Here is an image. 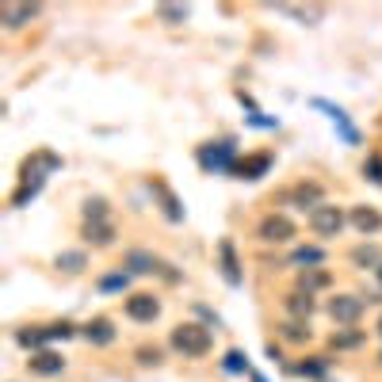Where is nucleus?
<instances>
[{
  "instance_id": "30",
  "label": "nucleus",
  "mask_w": 382,
  "mask_h": 382,
  "mask_svg": "<svg viewBox=\"0 0 382 382\" xmlns=\"http://www.w3.org/2000/svg\"><path fill=\"white\" fill-rule=\"evenodd\" d=\"M85 222H107V199H88L85 203Z\"/></svg>"
},
{
  "instance_id": "33",
  "label": "nucleus",
  "mask_w": 382,
  "mask_h": 382,
  "mask_svg": "<svg viewBox=\"0 0 382 382\" xmlns=\"http://www.w3.org/2000/svg\"><path fill=\"white\" fill-rule=\"evenodd\" d=\"M363 172L371 176L375 184H382V157H367V165H363Z\"/></svg>"
},
{
  "instance_id": "18",
  "label": "nucleus",
  "mask_w": 382,
  "mask_h": 382,
  "mask_svg": "<svg viewBox=\"0 0 382 382\" xmlns=\"http://www.w3.org/2000/svg\"><path fill=\"white\" fill-rule=\"evenodd\" d=\"M16 344L27 348L35 356V352H46V344H50V329H20L16 333Z\"/></svg>"
},
{
  "instance_id": "16",
  "label": "nucleus",
  "mask_w": 382,
  "mask_h": 382,
  "mask_svg": "<svg viewBox=\"0 0 382 382\" xmlns=\"http://www.w3.org/2000/svg\"><path fill=\"white\" fill-rule=\"evenodd\" d=\"M85 340L96 344V348H107V344L115 340V325H111V318H92L85 325Z\"/></svg>"
},
{
  "instance_id": "28",
  "label": "nucleus",
  "mask_w": 382,
  "mask_h": 382,
  "mask_svg": "<svg viewBox=\"0 0 382 382\" xmlns=\"http://www.w3.org/2000/svg\"><path fill=\"white\" fill-rule=\"evenodd\" d=\"M85 264H88L85 253H58V268H61V272H69V275L85 272Z\"/></svg>"
},
{
  "instance_id": "25",
  "label": "nucleus",
  "mask_w": 382,
  "mask_h": 382,
  "mask_svg": "<svg viewBox=\"0 0 382 382\" xmlns=\"http://www.w3.org/2000/svg\"><path fill=\"white\" fill-rule=\"evenodd\" d=\"M291 264H298V268H321L325 264V253L318 245H302V249H294L291 253Z\"/></svg>"
},
{
  "instance_id": "6",
  "label": "nucleus",
  "mask_w": 382,
  "mask_h": 382,
  "mask_svg": "<svg viewBox=\"0 0 382 382\" xmlns=\"http://www.w3.org/2000/svg\"><path fill=\"white\" fill-rule=\"evenodd\" d=\"M123 264H126L130 275H165V268H169L165 260H157L153 253H145V249H130Z\"/></svg>"
},
{
  "instance_id": "31",
  "label": "nucleus",
  "mask_w": 382,
  "mask_h": 382,
  "mask_svg": "<svg viewBox=\"0 0 382 382\" xmlns=\"http://www.w3.org/2000/svg\"><path fill=\"white\" fill-rule=\"evenodd\" d=\"M161 20H165V23H180V20H188V8H180V4H165V8H161Z\"/></svg>"
},
{
  "instance_id": "36",
  "label": "nucleus",
  "mask_w": 382,
  "mask_h": 382,
  "mask_svg": "<svg viewBox=\"0 0 382 382\" xmlns=\"http://www.w3.org/2000/svg\"><path fill=\"white\" fill-rule=\"evenodd\" d=\"M378 333H382V318H378Z\"/></svg>"
},
{
  "instance_id": "7",
  "label": "nucleus",
  "mask_w": 382,
  "mask_h": 382,
  "mask_svg": "<svg viewBox=\"0 0 382 382\" xmlns=\"http://www.w3.org/2000/svg\"><path fill=\"white\" fill-rule=\"evenodd\" d=\"M123 310H126L130 321H142V325H145V321H157V314H161V302H157L153 294H130Z\"/></svg>"
},
{
  "instance_id": "2",
  "label": "nucleus",
  "mask_w": 382,
  "mask_h": 382,
  "mask_svg": "<svg viewBox=\"0 0 382 382\" xmlns=\"http://www.w3.org/2000/svg\"><path fill=\"white\" fill-rule=\"evenodd\" d=\"M344 226H348V214L340 207H333V203H321V207L310 210V229L318 237H337Z\"/></svg>"
},
{
  "instance_id": "29",
  "label": "nucleus",
  "mask_w": 382,
  "mask_h": 382,
  "mask_svg": "<svg viewBox=\"0 0 382 382\" xmlns=\"http://www.w3.org/2000/svg\"><path fill=\"white\" fill-rule=\"evenodd\" d=\"M126 287H130V272H111V275H104V279H100V291H126Z\"/></svg>"
},
{
  "instance_id": "26",
  "label": "nucleus",
  "mask_w": 382,
  "mask_h": 382,
  "mask_svg": "<svg viewBox=\"0 0 382 382\" xmlns=\"http://www.w3.org/2000/svg\"><path fill=\"white\" fill-rule=\"evenodd\" d=\"M279 333H283V340H294V344L310 340V325H306V321H294V318L279 325Z\"/></svg>"
},
{
  "instance_id": "8",
  "label": "nucleus",
  "mask_w": 382,
  "mask_h": 382,
  "mask_svg": "<svg viewBox=\"0 0 382 382\" xmlns=\"http://www.w3.org/2000/svg\"><path fill=\"white\" fill-rule=\"evenodd\" d=\"M283 203H294V207H321L325 203V191H321V184H294L291 191H283Z\"/></svg>"
},
{
  "instance_id": "32",
  "label": "nucleus",
  "mask_w": 382,
  "mask_h": 382,
  "mask_svg": "<svg viewBox=\"0 0 382 382\" xmlns=\"http://www.w3.org/2000/svg\"><path fill=\"white\" fill-rule=\"evenodd\" d=\"M46 329H50V340H69L73 333H77L69 321H54V325H46Z\"/></svg>"
},
{
  "instance_id": "24",
  "label": "nucleus",
  "mask_w": 382,
  "mask_h": 382,
  "mask_svg": "<svg viewBox=\"0 0 382 382\" xmlns=\"http://www.w3.org/2000/svg\"><path fill=\"white\" fill-rule=\"evenodd\" d=\"M291 371H294V375H302V378H325V375H329V359H325V356H310V359H302Z\"/></svg>"
},
{
  "instance_id": "35",
  "label": "nucleus",
  "mask_w": 382,
  "mask_h": 382,
  "mask_svg": "<svg viewBox=\"0 0 382 382\" xmlns=\"http://www.w3.org/2000/svg\"><path fill=\"white\" fill-rule=\"evenodd\" d=\"M375 279H378V291H382V264H378V272H375Z\"/></svg>"
},
{
  "instance_id": "14",
  "label": "nucleus",
  "mask_w": 382,
  "mask_h": 382,
  "mask_svg": "<svg viewBox=\"0 0 382 382\" xmlns=\"http://www.w3.org/2000/svg\"><path fill=\"white\" fill-rule=\"evenodd\" d=\"M329 283H333L329 268H302V272H298V291H306V294H318Z\"/></svg>"
},
{
  "instance_id": "13",
  "label": "nucleus",
  "mask_w": 382,
  "mask_h": 382,
  "mask_svg": "<svg viewBox=\"0 0 382 382\" xmlns=\"http://www.w3.org/2000/svg\"><path fill=\"white\" fill-rule=\"evenodd\" d=\"M283 310L291 314L294 321H310V314L318 310V302H314V294L294 291V294H287V298H283Z\"/></svg>"
},
{
  "instance_id": "10",
  "label": "nucleus",
  "mask_w": 382,
  "mask_h": 382,
  "mask_svg": "<svg viewBox=\"0 0 382 382\" xmlns=\"http://www.w3.org/2000/svg\"><path fill=\"white\" fill-rule=\"evenodd\" d=\"M27 367H31V375H39V378H54V375H61L65 371V359L58 356V352H35L31 359H27Z\"/></svg>"
},
{
  "instance_id": "4",
  "label": "nucleus",
  "mask_w": 382,
  "mask_h": 382,
  "mask_svg": "<svg viewBox=\"0 0 382 382\" xmlns=\"http://www.w3.org/2000/svg\"><path fill=\"white\" fill-rule=\"evenodd\" d=\"M256 234H260V241H268V245H287V241H294L298 229L287 214H268V218L256 226Z\"/></svg>"
},
{
  "instance_id": "3",
  "label": "nucleus",
  "mask_w": 382,
  "mask_h": 382,
  "mask_svg": "<svg viewBox=\"0 0 382 382\" xmlns=\"http://www.w3.org/2000/svg\"><path fill=\"white\" fill-rule=\"evenodd\" d=\"M199 165L207 172H234L237 169V149L234 142H214L199 149Z\"/></svg>"
},
{
  "instance_id": "19",
  "label": "nucleus",
  "mask_w": 382,
  "mask_h": 382,
  "mask_svg": "<svg viewBox=\"0 0 382 382\" xmlns=\"http://www.w3.org/2000/svg\"><path fill=\"white\" fill-rule=\"evenodd\" d=\"M42 180H46L42 172H31V169H27V176H23V184H20V191L12 195V207H23L27 199H35V195L42 191Z\"/></svg>"
},
{
  "instance_id": "23",
  "label": "nucleus",
  "mask_w": 382,
  "mask_h": 382,
  "mask_svg": "<svg viewBox=\"0 0 382 382\" xmlns=\"http://www.w3.org/2000/svg\"><path fill=\"white\" fill-rule=\"evenodd\" d=\"M85 237L92 241V245H111V241H115V226H111V222H85Z\"/></svg>"
},
{
  "instance_id": "15",
  "label": "nucleus",
  "mask_w": 382,
  "mask_h": 382,
  "mask_svg": "<svg viewBox=\"0 0 382 382\" xmlns=\"http://www.w3.org/2000/svg\"><path fill=\"white\" fill-rule=\"evenodd\" d=\"M35 16H39V4H4L0 8V20H4V27H23V23H31Z\"/></svg>"
},
{
  "instance_id": "34",
  "label": "nucleus",
  "mask_w": 382,
  "mask_h": 382,
  "mask_svg": "<svg viewBox=\"0 0 382 382\" xmlns=\"http://www.w3.org/2000/svg\"><path fill=\"white\" fill-rule=\"evenodd\" d=\"M138 359H142L145 367H157V363H161V348H138Z\"/></svg>"
},
{
  "instance_id": "21",
  "label": "nucleus",
  "mask_w": 382,
  "mask_h": 382,
  "mask_svg": "<svg viewBox=\"0 0 382 382\" xmlns=\"http://www.w3.org/2000/svg\"><path fill=\"white\" fill-rule=\"evenodd\" d=\"M363 340H367V337H363V333L356 329V325H348V329H337V333L329 337V344H333L337 352H352V348H359Z\"/></svg>"
},
{
  "instance_id": "1",
  "label": "nucleus",
  "mask_w": 382,
  "mask_h": 382,
  "mask_svg": "<svg viewBox=\"0 0 382 382\" xmlns=\"http://www.w3.org/2000/svg\"><path fill=\"white\" fill-rule=\"evenodd\" d=\"M172 348L180 352V356H188V359H203L210 352V329L207 325H195V321H188V325H176L172 329Z\"/></svg>"
},
{
  "instance_id": "20",
  "label": "nucleus",
  "mask_w": 382,
  "mask_h": 382,
  "mask_svg": "<svg viewBox=\"0 0 382 382\" xmlns=\"http://www.w3.org/2000/svg\"><path fill=\"white\" fill-rule=\"evenodd\" d=\"M153 191L161 195V203H165V218H169V222H184V207H180V199L172 195V188H169V184L153 180Z\"/></svg>"
},
{
  "instance_id": "37",
  "label": "nucleus",
  "mask_w": 382,
  "mask_h": 382,
  "mask_svg": "<svg viewBox=\"0 0 382 382\" xmlns=\"http://www.w3.org/2000/svg\"><path fill=\"white\" fill-rule=\"evenodd\" d=\"M378 363H382V356H378Z\"/></svg>"
},
{
  "instance_id": "11",
  "label": "nucleus",
  "mask_w": 382,
  "mask_h": 382,
  "mask_svg": "<svg viewBox=\"0 0 382 382\" xmlns=\"http://www.w3.org/2000/svg\"><path fill=\"white\" fill-rule=\"evenodd\" d=\"M314 107H321V111H329V119H333V126L340 130V138L348 145H356L359 142V130L348 123V115H344V107H337V104H329V100H314Z\"/></svg>"
},
{
  "instance_id": "22",
  "label": "nucleus",
  "mask_w": 382,
  "mask_h": 382,
  "mask_svg": "<svg viewBox=\"0 0 382 382\" xmlns=\"http://www.w3.org/2000/svg\"><path fill=\"white\" fill-rule=\"evenodd\" d=\"M352 264H356V268H371V272H378V264H382L378 245H356V249H352Z\"/></svg>"
},
{
  "instance_id": "27",
  "label": "nucleus",
  "mask_w": 382,
  "mask_h": 382,
  "mask_svg": "<svg viewBox=\"0 0 382 382\" xmlns=\"http://www.w3.org/2000/svg\"><path fill=\"white\" fill-rule=\"evenodd\" d=\"M222 371H229V375H249V359H245V352L229 348V352H226V359H222Z\"/></svg>"
},
{
  "instance_id": "12",
  "label": "nucleus",
  "mask_w": 382,
  "mask_h": 382,
  "mask_svg": "<svg viewBox=\"0 0 382 382\" xmlns=\"http://www.w3.org/2000/svg\"><path fill=\"white\" fill-rule=\"evenodd\" d=\"M348 222L359 229L363 237H375L378 229H382V214L375 210V207H352V214H348Z\"/></svg>"
},
{
  "instance_id": "5",
  "label": "nucleus",
  "mask_w": 382,
  "mask_h": 382,
  "mask_svg": "<svg viewBox=\"0 0 382 382\" xmlns=\"http://www.w3.org/2000/svg\"><path fill=\"white\" fill-rule=\"evenodd\" d=\"M359 314H363V298L359 294H337L329 302V318L337 321V325H344V329H348V325H356Z\"/></svg>"
},
{
  "instance_id": "17",
  "label": "nucleus",
  "mask_w": 382,
  "mask_h": 382,
  "mask_svg": "<svg viewBox=\"0 0 382 382\" xmlns=\"http://www.w3.org/2000/svg\"><path fill=\"white\" fill-rule=\"evenodd\" d=\"M268 169H272V153H253V157H245V161H237V176L241 180H260Z\"/></svg>"
},
{
  "instance_id": "9",
  "label": "nucleus",
  "mask_w": 382,
  "mask_h": 382,
  "mask_svg": "<svg viewBox=\"0 0 382 382\" xmlns=\"http://www.w3.org/2000/svg\"><path fill=\"white\" fill-rule=\"evenodd\" d=\"M218 264H222V279H226L229 287H241V264H237V249L229 237L218 241Z\"/></svg>"
}]
</instances>
